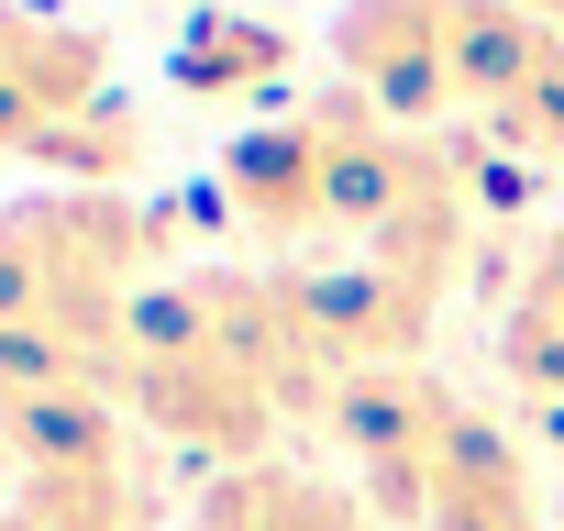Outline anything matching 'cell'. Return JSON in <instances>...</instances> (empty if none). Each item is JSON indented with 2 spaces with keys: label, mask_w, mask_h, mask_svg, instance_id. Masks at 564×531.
Masks as SVG:
<instances>
[{
  "label": "cell",
  "mask_w": 564,
  "mask_h": 531,
  "mask_svg": "<svg viewBox=\"0 0 564 531\" xmlns=\"http://www.w3.org/2000/svg\"><path fill=\"white\" fill-rule=\"evenodd\" d=\"M155 254H166V210H144L133 188H34V199H12L0 210V333H56L111 388L122 322L155 289Z\"/></svg>",
  "instance_id": "cell-1"
},
{
  "label": "cell",
  "mask_w": 564,
  "mask_h": 531,
  "mask_svg": "<svg viewBox=\"0 0 564 531\" xmlns=\"http://www.w3.org/2000/svg\"><path fill=\"white\" fill-rule=\"evenodd\" d=\"M111 399H122L133 432L199 454L210 476L265 465L276 432H289V410H276V399L232 366V344H221V322H210V289H199V266H188V278H155V289L133 300L122 355H111Z\"/></svg>",
  "instance_id": "cell-2"
},
{
  "label": "cell",
  "mask_w": 564,
  "mask_h": 531,
  "mask_svg": "<svg viewBox=\"0 0 564 531\" xmlns=\"http://www.w3.org/2000/svg\"><path fill=\"white\" fill-rule=\"evenodd\" d=\"M377 531H553L542 520V454L520 443V421L465 399L443 421V443L421 454V476L377 509Z\"/></svg>",
  "instance_id": "cell-3"
},
{
  "label": "cell",
  "mask_w": 564,
  "mask_h": 531,
  "mask_svg": "<svg viewBox=\"0 0 564 531\" xmlns=\"http://www.w3.org/2000/svg\"><path fill=\"white\" fill-rule=\"evenodd\" d=\"M276 266H289V289H300V311H311L333 377H355V366H421L443 300H432L421 278H399L388 254H366V243H322V254H276Z\"/></svg>",
  "instance_id": "cell-4"
},
{
  "label": "cell",
  "mask_w": 564,
  "mask_h": 531,
  "mask_svg": "<svg viewBox=\"0 0 564 531\" xmlns=\"http://www.w3.org/2000/svg\"><path fill=\"white\" fill-rule=\"evenodd\" d=\"M322 45H333V78L366 89L388 122L410 133L465 122L454 111V0H344Z\"/></svg>",
  "instance_id": "cell-5"
},
{
  "label": "cell",
  "mask_w": 564,
  "mask_h": 531,
  "mask_svg": "<svg viewBox=\"0 0 564 531\" xmlns=\"http://www.w3.org/2000/svg\"><path fill=\"white\" fill-rule=\"evenodd\" d=\"M465 399L432 377V366H355V377H333V399H322V443H333V465H344V487L366 498V509H388L410 476H421V454L443 443V421H454Z\"/></svg>",
  "instance_id": "cell-6"
},
{
  "label": "cell",
  "mask_w": 564,
  "mask_h": 531,
  "mask_svg": "<svg viewBox=\"0 0 564 531\" xmlns=\"http://www.w3.org/2000/svg\"><path fill=\"white\" fill-rule=\"evenodd\" d=\"M111 100V45L89 23L0 0V155H45L78 111Z\"/></svg>",
  "instance_id": "cell-7"
},
{
  "label": "cell",
  "mask_w": 564,
  "mask_h": 531,
  "mask_svg": "<svg viewBox=\"0 0 564 531\" xmlns=\"http://www.w3.org/2000/svg\"><path fill=\"white\" fill-rule=\"evenodd\" d=\"M210 177H221V199H232L243 232H265V243H333V144H322L311 111L243 122Z\"/></svg>",
  "instance_id": "cell-8"
},
{
  "label": "cell",
  "mask_w": 564,
  "mask_h": 531,
  "mask_svg": "<svg viewBox=\"0 0 564 531\" xmlns=\"http://www.w3.org/2000/svg\"><path fill=\"white\" fill-rule=\"evenodd\" d=\"M188 531H377V509L344 487V476H311V465H232L188 498Z\"/></svg>",
  "instance_id": "cell-9"
},
{
  "label": "cell",
  "mask_w": 564,
  "mask_h": 531,
  "mask_svg": "<svg viewBox=\"0 0 564 531\" xmlns=\"http://www.w3.org/2000/svg\"><path fill=\"white\" fill-rule=\"evenodd\" d=\"M122 399L111 388H45V399H12L0 410V454L12 476H111L122 465Z\"/></svg>",
  "instance_id": "cell-10"
},
{
  "label": "cell",
  "mask_w": 564,
  "mask_h": 531,
  "mask_svg": "<svg viewBox=\"0 0 564 531\" xmlns=\"http://www.w3.org/2000/svg\"><path fill=\"white\" fill-rule=\"evenodd\" d=\"M553 56H564V45H553L542 23H520L509 0H454V111H465V122H498Z\"/></svg>",
  "instance_id": "cell-11"
},
{
  "label": "cell",
  "mask_w": 564,
  "mask_h": 531,
  "mask_svg": "<svg viewBox=\"0 0 564 531\" xmlns=\"http://www.w3.org/2000/svg\"><path fill=\"white\" fill-rule=\"evenodd\" d=\"M300 67V34L289 23H265V12H210V23H188V45L166 56V78L188 89V100H254V89H276Z\"/></svg>",
  "instance_id": "cell-12"
},
{
  "label": "cell",
  "mask_w": 564,
  "mask_h": 531,
  "mask_svg": "<svg viewBox=\"0 0 564 531\" xmlns=\"http://www.w3.org/2000/svg\"><path fill=\"white\" fill-rule=\"evenodd\" d=\"M144 155H155V133H144L122 100H100V111H78L34 166H45L56 188H133V177H144Z\"/></svg>",
  "instance_id": "cell-13"
},
{
  "label": "cell",
  "mask_w": 564,
  "mask_h": 531,
  "mask_svg": "<svg viewBox=\"0 0 564 531\" xmlns=\"http://www.w3.org/2000/svg\"><path fill=\"white\" fill-rule=\"evenodd\" d=\"M0 531H56V520H45V509H34V498L12 487V498H0Z\"/></svg>",
  "instance_id": "cell-14"
},
{
  "label": "cell",
  "mask_w": 564,
  "mask_h": 531,
  "mask_svg": "<svg viewBox=\"0 0 564 531\" xmlns=\"http://www.w3.org/2000/svg\"><path fill=\"white\" fill-rule=\"evenodd\" d=\"M509 12H520V23H542V34L564 45V0H509Z\"/></svg>",
  "instance_id": "cell-15"
},
{
  "label": "cell",
  "mask_w": 564,
  "mask_h": 531,
  "mask_svg": "<svg viewBox=\"0 0 564 531\" xmlns=\"http://www.w3.org/2000/svg\"><path fill=\"white\" fill-rule=\"evenodd\" d=\"M553 221H564V210H553Z\"/></svg>",
  "instance_id": "cell-16"
}]
</instances>
